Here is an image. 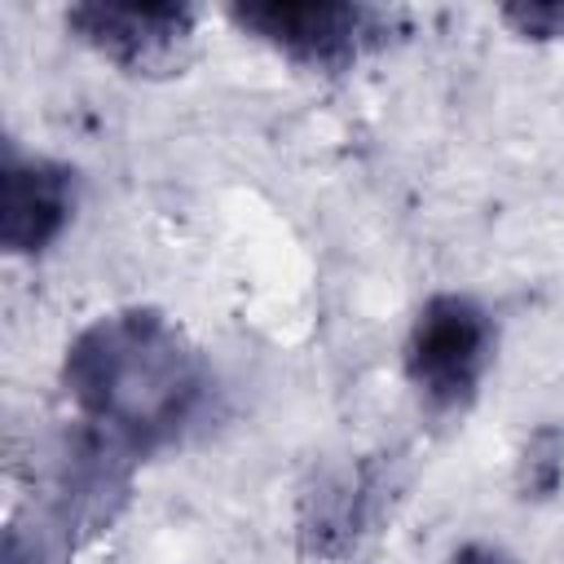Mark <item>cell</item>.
<instances>
[{
  "mask_svg": "<svg viewBox=\"0 0 564 564\" xmlns=\"http://www.w3.org/2000/svg\"><path fill=\"white\" fill-rule=\"evenodd\" d=\"M498 18L520 40H564V0H520L502 4Z\"/></svg>",
  "mask_w": 564,
  "mask_h": 564,
  "instance_id": "cell-8",
  "label": "cell"
},
{
  "mask_svg": "<svg viewBox=\"0 0 564 564\" xmlns=\"http://www.w3.org/2000/svg\"><path fill=\"white\" fill-rule=\"evenodd\" d=\"M66 31L93 48L101 62L137 79L181 75L198 44L194 4H123V0H84L70 4Z\"/></svg>",
  "mask_w": 564,
  "mask_h": 564,
  "instance_id": "cell-5",
  "label": "cell"
},
{
  "mask_svg": "<svg viewBox=\"0 0 564 564\" xmlns=\"http://www.w3.org/2000/svg\"><path fill=\"white\" fill-rule=\"evenodd\" d=\"M498 348L494 313L467 291H436L419 304L405 330V379L436 410H467L485 383V370Z\"/></svg>",
  "mask_w": 564,
  "mask_h": 564,
  "instance_id": "cell-4",
  "label": "cell"
},
{
  "mask_svg": "<svg viewBox=\"0 0 564 564\" xmlns=\"http://www.w3.org/2000/svg\"><path fill=\"white\" fill-rule=\"evenodd\" d=\"M449 564H520V560L507 555V551L494 546V542H463V546H454Z\"/></svg>",
  "mask_w": 564,
  "mask_h": 564,
  "instance_id": "cell-9",
  "label": "cell"
},
{
  "mask_svg": "<svg viewBox=\"0 0 564 564\" xmlns=\"http://www.w3.org/2000/svg\"><path fill=\"white\" fill-rule=\"evenodd\" d=\"M62 388L75 419L119 441L132 458L176 449L216 401L203 348L154 304L97 313L62 352Z\"/></svg>",
  "mask_w": 564,
  "mask_h": 564,
  "instance_id": "cell-1",
  "label": "cell"
},
{
  "mask_svg": "<svg viewBox=\"0 0 564 564\" xmlns=\"http://www.w3.org/2000/svg\"><path fill=\"white\" fill-rule=\"evenodd\" d=\"M238 31L269 44L286 62L344 75L405 31L401 9L361 0H242L225 9Z\"/></svg>",
  "mask_w": 564,
  "mask_h": 564,
  "instance_id": "cell-3",
  "label": "cell"
},
{
  "mask_svg": "<svg viewBox=\"0 0 564 564\" xmlns=\"http://www.w3.org/2000/svg\"><path fill=\"white\" fill-rule=\"evenodd\" d=\"M79 207V167L4 141L0 167V247L18 260L44 256Z\"/></svg>",
  "mask_w": 564,
  "mask_h": 564,
  "instance_id": "cell-6",
  "label": "cell"
},
{
  "mask_svg": "<svg viewBox=\"0 0 564 564\" xmlns=\"http://www.w3.org/2000/svg\"><path fill=\"white\" fill-rule=\"evenodd\" d=\"M137 463L119 441L84 419L35 441L18 494L4 516V564H75L115 520L137 489Z\"/></svg>",
  "mask_w": 564,
  "mask_h": 564,
  "instance_id": "cell-2",
  "label": "cell"
},
{
  "mask_svg": "<svg viewBox=\"0 0 564 564\" xmlns=\"http://www.w3.org/2000/svg\"><path fill=\"white\" fill-rule=\"evenodd\" d=\"M383 498V471L379 463L344 467L326 480H317L313 494H304L300 511V538L313 555H344L357 546L361 533H370Z\"/></svg>",
  "mask_w": 564,
  "mask_h": 564,
  "instance_id": "cell-7",
  "label": "cell"
}]
</instances>
